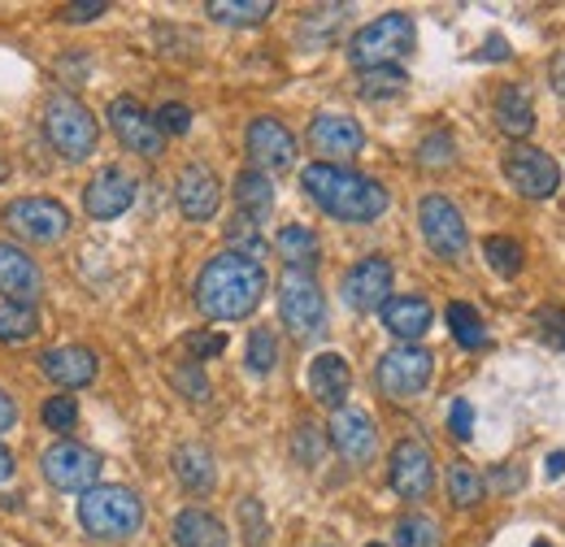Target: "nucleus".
<instances>
[{"label": "nucleus", "mask_w": 565, "mask_h": 547, "mask_svg": "<svg viewBox=\"0 0 565 547\" xmlns=\"http://www.w3.org/2000/svg\"><path fill=\"white\" fill-rule=\"evenodd\" d=\"M143 522V504L127 486H92L78 500V526L92 539H131Z\"/></svg>", "instance_id": "nucleus-3"}, {"label": "nucleus", "mask_w": 565, "mask_h": 547, "mask_svg": "<svg viewBox=\"0 0 565 547\" xmlns=\"http://www.w3.org/2000/svg\"><path fill=\"white\" fill-rule=\"evenodd\" d=\"M396 547H439V526L430 517H401L396 522Z\"/></svg>", "instance_id": "nucleus-36"}, {"label": "nucleus", "mask_w": 565, "mask_h": 547, "mask_svg": "<svg viewBox=\"0 0 565 547\" xmlns=\"http://www.w3.org/2000/svg\"><path fill=\"white\" fill-rule=\"evenodd\" d=\"M174 544L179 547H226L222 522L205 508H183L174 517Z\"/></svg>", "instance_id": "nucleus-26"}, {"label": "nucleus", "mask_w": 565, "mask_h": 547, "mask_svg": "<svg viewBox=\"0 0 565 547\" xmlns=\"http://www.w3.org/2000/svg\"><path fill=\"white\" fill-rule=\"evenodd\" d=\"M430 322H435V313L423 296H392L383 304V326L401 343H418L430 331Z\"/></svg>", "instance_id": "nucleus-22"}, {"label": "nucleus", "mask_w": 565, "mask_h": 547, "mask_svg": "<svg viewBox=\"0 0 565 547\" xmlns=\"http://www.w3.org/2000/svg\"><path fill=\"white\" fill-rule=\"evenodd\" d=\"M540 326H544V335H548V340L565 343V313L562 309H544V313H540Z\"/></svg>", "instance_id": "nucleus-47"}, {"label": "nucleus", "mask_w": 565, "mask_h": 547, "mask_svg": "<svg viewBox=\"0 0 565 547\" xmlns=\"http://www.w3.org/2000/svg\"><path fill=\"white\" fill-rule=\"evenodd\" d=\"M495 127L513 139H526L535 131V105H531V92L522 83H509L495 96Z\"/></svg>", "instance_id": "nucleus-24"}, {"label": "nucleus", "mask_w": 565, "mask_h": 547, "mask_svg": "<svg viewBox=\"0 0 565 547\" xmlns=\"http://www.w3.org/2000/svg\"><path fill=\"white\" fill-rule=\"evenodd\" d=\"M409 49H414V18L409 13H383V18L365 22L349 40V57L356 69L396 66Z\"/></svg>", "instance_id": "nucleus-4"}, {"label": "nucleus", "mask_w": 565, "mask_h": 547, "mask_svg": "<svg viewBox=\"0 0 565 547\" xmlns=\"http://www.w3.org/2000/svg\"><path fill=\"white\" fill-rule=\"evenodd\" d=\"M349 387H353V369H349V361L340 352L313 356V365H309V392H313L318 405L340 412L344 400H349Z\"/></svg>", "instance_id": "nucleus-20"}, {"label": "nucleus", "mask_w": 565, "mask_h": 547, "mask_svg": "<svg viewBox=\"0 0 565 547\" xmlns=\"http://www.w3.org/2000/svg\"><path fill=\"white\" fill-rule=\"evenodd\" d=\"M387 479H392V491H396L401 500H426L430 486H435V461H430L426 443H418V439H401V443L392 448Z\"/></svg>", "instance_id": "nucleus-13"}, {"label": "nucleus", "mask_w": 565, "mask_h": 547, "mask_svg": "<svg viewBox=\"0 0 565 547\" xmlns=\"http://www.w3.org/2000/svg\"><path fill=\"white\" fill-rule=\"evenodd\" d=\"M174 474H179V482H183L192 495H205V491H213V479H217L213 452L205 443H179V448H174Z\"/></svg>", "instance_id": "nucleus-25"}, {"label": "nucleus", "mask_w": 565, "mask_h": 547, "mask_svg": "<svg viewBox=\"0 0 565 547\" xmlns=\"http://www.w3.org/2000/svg\"><path fill=\"white\" fill-rule=\"evenodd\" d=\"M344 300L356 313H374L392 300V261L383 257H361L353 270L344 274Z\"/></svg>", "instance_id": "nucleus-14"}, {"label": "nucleus", "mask_w": 565, "mask_h": 547, "mask_svg": "<svg viewBox=\"0 0 565 547\" xmlns=\"http://www.w3.org/2000/svg\"><path fill=\"white\" fill-rule=\"evenodd\" d=\"M13 426H18V405H13V396L0 392V435L13 430Z\"/></svg>", "instance_id": "nucleus-48"}, {"label": "nucleus", "mask_w": 565, "mask_h": 547, "mask_svg": "<svg viewBox=\"0 0 565 547\" xmlns=\"http://www.w3.org/2000/svg\"><path fill=\"white\" fill-rule=\"evenodd\" d=\"M300 187H305V196L313 205L322 208L327 217H335V222L365 226V222H374V217L387 213V187L374 183V179H365V174H356L349 165L313 161V165L300 170Z\"/></svg>", "instance_id": "nucleus-1"}, {"label": "nucleus", "mask_w": 565, "mask_h": 547, "mask_svg": "<svg viewBox=\"0 0 565 547\" xmlns=\"http://www.w3.org/2000/svg\"><path fill=\"white\" fill-rule=\"evenodd\" d=\"M448 331H452V340L461 343V347H483L488 343V331H483V318H479V309H470V304H461V300H452L448 304Z\"/></svg>", "instance_id": "nucleus-32"}, {"label": "nucleus", "mask_w": 565, "mask_h": 547, "mask_svg": "<svg viewBox=\"0 0 565 547\" xmlns=\"http://www.w3.org/2000/svg\"><path fill=\"white\" fill-rule=\"evenodd\" d=\"M275 248H279V257L287 261V270H309L313 261H318V235L309 230V226H282L279 235H275Z\"/></svg>", "instance_id": "nucleus-28"}, {"label": "nucleus", "mask_w": 565, "mask_h": 547, "mask_svg": "<svg viewBox=\"0 0 565 547\" xmlns=\"http://www.w3.org/2000/svg\"><path fill=\"white\" fill-rule=\"evenodd\" d=\"M275 361H279V343H275V335H270L266 326H257V331L248 335V369H253V374H270Z\"/></svg>", "instance_id": "nucleus-38"}, {"label": "nucleus", "mask_w": 565, "mask_h": 547, "mask_svg": "<svg viewBox=\"0 0 565 547\" xmlns=\"http://www.w3.org/2000/svg\"><path fill=\"white\" fill-rule=\"evenodd\" d=\"M40 470H44V479L53 482L57 491H92L96 479H100V457L92 448H83V443L62 439V443H53L44 452Z\"/></svg>", "instance_id": "nucleus-11"}, {"label": "nucleus", "mask_w": 565, "mask_h": 547, "mask_svg": "<svg viewBox=\"0 0 565 547\" xmlns=\"http://www.w3.org/2000/svg\"><path fill=\"white\" fill-rule=\"evenodd\" d=\"M0 291H4V300H13V304H35L40 291H44L40 266H35L22 248H13V244H0Z\"/></svg>", "instance_id": "nucleus-19"}, {"label": "nucleus", "mask_w": 565, "mask_h": 547, "mask_svg": "<svg viewBox=\"0 0 565 547\" xmlns=\"http://www.w3.org/2000/svg\"><path fill=\"white\" fill-rule=\"evenodd\" d=\"M553 87H557V96H565V53L553 57Z\"/></svg>", "instance_id": "nucleus-50"}, {"label": "nucleus", "mask_w": 565, "mask_h": 547, "mask_svg": "<svg viewBox=\"0 0 565 547\" xmlns=\"http://www.w3.org/2000/svg\"><path fill=\"white\" fill-rule=\"evenodd\" d=\"M4 226L26 244H57L71 230V213L49 196H22L4 208Z\"/></svg>", "instance_id": "nucleus-9"}, {"label": "nucleus", "mask_w": 565, "mask_h": 547, "mask_svg": "<svg viewBox=\"0 0 565 547\" xmlns=\"http://www.w3.org/2000/svg\"><path fill=\"white\" fill-rule=\"evenodd\" d=\"M262 222H253V217H244V213H235V222L226 226V239L235 244L231 253H239V257H262V230H257Z\"/></svg>", "instance_id": "nucleus-35"}, {"label": "nucleus", "mask_w": 565, "mask_h": 547, "mask_svg": "<svg viewBox=\"0 0 565 547\" xmlns=\"http://www.w3.org/2000/svg\"><path fill=\"white\" fill-rule=\"evenodd\" d=\"M40 421H44L49 430H74V421H78L74 396H53V400L40 409Z\"/></svg>", "instance_id": "nucleus-40"}, {"label": "nucleus", "mask_w": 565, "mask_h": 547, "mask_svg": "<svg viewBox=\"0 0 565 547\" xmlns=\"http://www.w3.org/2000/svg\"><path fill=\"white\" fill-rule=\"evenodd\" d=\"M535 547H548V544H535Z\"/></svg>", "instance_id": "nucleus-55"}, {"label": "nucleus", "mask_w": 565, "mask_h": 547, "mask_svg": "<svg viewBox=\"0 0 565 547\" xmlns=\"http://www.w3.org/2000/svg\"><path fill=\"white\" fill-rule=\"evenodd\" d=\"M370 547H383V544H370Z\"/></svg>", "instance_id": "nucleus-54"}, {"label": "nucleus", "mask_w": 565, "mask_h": 547, "mask_svg": "<svg viewBox=\"0 0 565 547\" xmlns=\"http://www.w3.org/2000/svg\"><path fill=\"white\" fill-rule=\"evenodd\" d=\"M423 165H452V139L448 136H430V139H423V157H418Z\"/></svg>", "instance_id": "nucleus-44"}, {"label": "nucleus", "mask_w": 565, "mask_h": 547, "mask_svg": "<svg viewBox=\"0 0 565 547\" xmlns=\"http://www.w3.org/2000/svg\"><path fill=\"white\" fill-rule=\"evenodd\" d=\"M331 443H335V452H340L344 461L365 465V461L374 457V448H379V430H374L370 412H361V409L335 412V417H331Z\"/></svg>", "instance_id": "nucleus-18"}, {"label": "nucleus", "mask_w": 565, "mask_h": 547, "mask_svg": "<svg viewBox=\"0 0 565 547\" xmlns=\"http://www.w3.org/2000/svg\"><path fill=\"white\" fill-rule=\"evenodd\" d=\"M448 430H452L457 439H470V435H475V409H470V400H452V409H448Z\"/></svg>", "instance_id": "nucleus-45"}, {"label": "nucleus", "mask_w": 565, "mask_h": 547, "mask_svg": "<svg viewBox=\"0 0 565 547\" xmlns=\"http://www.w3.org/2000/svg\"><path fill=\"white\" fill-rule=\"evenodd\" d=\"M109 4L105 0H87V4H66L62 13H66V22H92V18H100Z\"/></svg>", "instance_id": "nucleus-46"}, {"label": "nucleus", "mask_w": 565, "mask_h": 547, "mask_svg": "<svg viewBox=\"0 0 565 547\" xmlns=\"http://www.w3.org/2000/svg\"><path fill=\"white\" fill-rule=\"evenodd\" d=\"M405 87H409V74L401 66L361 69V78H356V92H361L365 100H392V96H401Z\"/></svg>", "instance_id": "nucleus-30"}, {"label": "nucleus", "mask_w": 565, "mask_h": 547, "mask_svg": "<svg viewBox=\"0 0 565 547\" xmlns=\"http://www.w3.org/2000/svg\"><path fill=\"white\" fill-rule=\"evenodd\" d=\"M188 352H192V361L201 365V361H210V356H222L226 352V335H188Z\"/></svg>", "instance_id": "nucleus-43"}, {"label": "nucleus", "mask_w": 565, "mask_h": 547, "mask_svg": "<svg viewBox=\"0 0 565 547\" xmlns=\"http://www.w3.org/2000/svg\"><path fill=\"white\" fill-rule=\"evenodd\" d=\"M4 179H9V165H4V161H0V183H4Z\"/></svg>", "instance_id": "nucleus-53"}, {"label": "nucleus", "mask_w": 565, "mask_h": 547, "mask_svg": "<svg viewBox=\"0 0 565 547\" xmlns=\"http://www.w3.org/2000/svg\"><path fill=\"white\" fill-rule=\"evenodd\" d=\"M291 448H296V457H300L305 465H318V457H322V439H318V430H313L309 421L296 430V443H291Z\"/></svg>", "instance_id": "nucleus-42"}, {"label": "nucleus", "mask_w": 565, "mask_h": 547, "mask_svg": "<svg viewBox=\"0 0 565 547\" xmlns=\"http://www.w3.org/2000/svg\"><path fill=\"white\" fill-rule=\"evenodd\" d=\"M483 253H488V266H492L495 274H504V278H513V274L522 270V244L509 239V235H492V239L483 244Z\"/></svg>", "instance_id": "nucleus-34"}, {"label": "nucleus", "mask_w": 565, "mask_h": 547, "mask_svg": "<svg viewBox=\"0 0 565 547\" xmlns=\"http://www.w3.org/2000/svg\"><path fill=\"white\" fill-rule=\"evenodd\" d=\"M235 205H239L244 217H253V222L270 217V208H275V183H270V174L244 170V174L235 179Z\"/></svg>", "instance_id": "nucleus-27"}, {"label": "nucleus", "mask_w": 565, "mask_h": 547, "mask_svg": "<svg viewBox=\"0 0 565 547\" xmlns=\"http://www.w3.org/2000/svg\"><path fill=\"white\" fill-rule=\"evenodd\" d=\"M483 57H488V62H504V57H509V49H504V40H500V35H492V40H488Z\"/></svg>", "instance_id": "nucleus-49"}, {"label": "nucleus", "mask_w": 565, "mask_h": 547, "mask_svg": "<svg viewBox=\"0 0 565 547\" xmlns=\"http://www.w3.org/2000/svg\"><path fill=\"white\" fill-rule=\"evenodd\" d=\"M418 226H423V239L430 244V253L444 257V261H457L466 253V244H470L466 217L448 196H426L418 205Z\"/></svg>", "instance_id": "nucleus-10"}, {"label": "nucleus", "mask_w": 565, "mask_h": 547, "mask_svg": "<svg viewBox=\"0 0 565 547\" xmlns=\"http://www.w3.org/2000/svg\"><path fill=\"white\" fill-rule=\"evenodd\" d=\"M109 127H114V136H118L122 148H131L140 157H161L166 152V136H161L157 118L143 109L140 100H131V96H118L109 105Z\"/></svg>", "instance_id": "nucleus-12"}, {"label": "nucleus", "mask_w": 565, "mask_h": 547, "mask_svg": "<svg viewBox=\"0 0 565 547\" xmlns=\"http://www.w3.org/2000/svg\"><path fill=\"white\" fill-rule=\"evenodd\" d=\"M170 383H174V392L188 396V400H210V378H205V369H201L196 361L174 365V369H170Z\"/></svg>", "instance_id": "nucleus-37"}, {"label": "nucleus", "mask_w": 565, "mask_h": 547, "mask_svg": "<svg viewBox=\"0 0 565 547\" xmlns=\"http://www.w3.org/2000/svg\"><path fill=\"white\" fill-rule=\"evenodd\" d=\"M309 143L331 165H340V161H349V157H356L365 148V136H361V127H356L353 118H344V114H318L313 127H309Z\"/></svg>", "instance_id": "nucleus-17"}, {"label": "nucleus", "mask_w": 565, "mask_h": 547, "mask_svg": "<svg viewBox=\"0 0 565 547\" xmlns=\"http://www.w3.org/2000/svg\"><path fill=\"white\" fill-rule=\"evenodd\" d=\"M205 13L226 26H253V22H266L275 13V4L270 0H210Z\"/></svg>", "instance_id": "nucleus-29"}, {"label": "nucleus", "mask_w": 565, "mask_h": 547, "mask_svg": "<svg viewBox=\"0 0 565 547\" xmlns=\"http://www.w3.org/2000/svg\"><path fill=\"white\" fill-rule=\"evenodd\" d=\"M217 201H222V187H217L210 165H196V161L183 165V174H179V208H183V217L188 222H210L217 213Z\"/></svg>", "instance_id": "nucleus-21"}, {"label": "nucleus", "mask_w": 565, "mask_h": 547, "mask_svg": "<svg viewBox=\"0 0 565 547\" xmlns=\"http://www.w3.org/2000/svg\"><path fill=\"white\" fill-rule=\"evenodd\" d=\"M266 266L239 253H217L196 278V304L213 322H239L248 318L266 296Z\"/></svg>", "instance_id": "nucleus-2"}, {"label": "nucleus", "mask_w": 565, "mask_h": 547, "mask_svg": "<svg viewBox=\"0 0 565 547\" xmlns=\"http://www.w3.org/2000/svg\"><path fill=\"white\" fill-rule=\"evenodd\" d=\"M136 201V179L127 174V170H118V165H105L92 183H87V192H83V208H87V217H96V222H114V217H122L127 208Z\"/></svg>", "instance_id": "nucleus-15"}, {"label": "nucleus", "mask_w": 565, "mask_h": 547, "mask_svg": "<svg viewBox=\"0 0 565 547\" xmlns=\"http://www.w3.org/2000/svg\"><path fill=\"white\" fill-rule=\"evenodd\" d=\"M44 136L49 143L66 157V161H83L96 152V139H100V127L92 118V109L74 96H53L44 105Z\"/></svg>", "instance_id": "nucleus-5"}, {"label": "nucleus", "mask_w": 565, "mask_h": 547, "mask_svg": "<svg viewBox=\"0 0 565 547\" xmlns=\"http://www.w3.org/2000/svg\"><path fill=\"white\" fill-rule=\"evenodd\" d=\"M430 374H435V356L418 343H401V347L383 352V361L374 369V383L387 400H414L430 387Z\"/></svg>", "instance_id": "nucleus-7"}, {"label": "nucleus", "mask_w": 565, "mask_h": 547, "mask_svg": "<svg viewBox=\"0 0 565 547\" xmlns=\"http://www.w3.org/2000/svg\"><path fill=\"white\" fill-rule=\"evenodd\" d=\"M544 470H548V479H562V474H565V452H553Z\"/></svg>", "instance_id": "nucleus-51"}, {"label": "nucleus", "mask_w": 565, "mask_h": 547, "mask_svg": "<svg viewBox=\"0 0 565 547\" xmlns=\"http://www.w3.org/2000/svg\"><path fill=\"white\" fill-rule=\"evenodd\" d=\"M248 157H253V170L270 174V170H287L296 161V139L282 127L279 118H253L248 122Z\"/></svg>", "instance_id": "nucleus-16"}, {"label": "nucleus", "mask_w": 565, "mask_h": 547, "mask_svg": "<svg viewBox=\"0 0 565 547\" xmlns=\"http://www.w3.org/2000/svg\"><path fill=\"white\" fill-rule=\"evenodd\" d=\"M152 118H157L161 136H188V131H192V109H188V105H174V100H170V105H161Z\"/></svg>", "instance_id": "nucleus-41"}, {"label": "nucleus", "mask_w": 565, "mask_h": 547, "mask_svg": "<svg viewBox=\"0 0 565 547\" xmlns=\"http://www.w3.org/2000/svg\"><path fill=\"white\" fill-rule=\"evenodd\" d=\"M279 318L296 340H318L327 331V300L309 270H287L279 278Z\"/></svg>", "instance_id": "nucleus-6"}, {"label": "nucleus", "mask_w": 565, "mask_h": 547, "mask_svg": "<svg viewBox=\"0 0 565 547\" xmlns=\"http://www.w3.org/2000/svg\"><path fill=\"white\" fill-rule=\"evenodd\" d=\"M40 369L57 387H87L96 378V356L87 347H49L40 356Z\"/></svg>", "instance_id": "nucleus-23"}, {"label": "nucleus", "mask_w": 565, "mask_h": 547, "mask_svg": "<svg viewBox=\"0 0 565 547\" xmlns=\"http://www.w3.org/2000/svg\"><path fill=\"white\" fill-rule=\"evenodd\" d=\"M448 495H452L457 508H475V504L483 500V479H479V470L466 465V461H452V465H448Z\"/></svg>", "instance_id": "nucleus-33"}, {"label": "nucleus", "mask_w": 565, "mask_h": 547, "mask_svg": "<svg viewBox=\"0 0 565 547\" xmlns=\"http://www.w3.org/2000/svg\"><path fill=\"white\" fill-rule=\"evenodd\" d=\"M504 179L513 183L518 196H526V201H548V196L562 187V165H557V157H548L544 148L513 143V148L504 152Z\"/></svg>", "instance_id": "nucleus-8"}, {"label": "nucleus", "mask_w": 565, "mask_h": 547, "mask_svg": "<svg viewBox=\"0 0 565 547\" xmlns=\"http://www.w3.org/2000/svg\"><path fill=\"white\" fill-rule=\"evenodd\" d=\"M239 522H244V539L248 547H262L266 544V535H270V526H266V508H262V500H239Z\"/></svg>", "instance_id": "nucleus-39"}, {"label": "nucleus", "mask_w": 565, "mask_h": 547, "mask_svg": "<svg viewBox=\"0 0 565 547\" xmlns=\"http://www.w3.org/2000/svg\"><path fill=\"white\" fill-rule=\"evenodd\" d=\"M9 474H13V457H9V448L0 443V482L9 479Z\"/></svg>", "instance_id": "nucleus-52"}, {"label": "nucleus", "mask_w": 565, "mask_h": 547, "mask_svg": "<svg viewBox=\"0 0 565 547\" xmlns=\"http://www.w3.org/2000/svg\"><path fill=\"white\" fill-rule=\"evenodd\" d=\"M35 331H40L35 304H13V300L0 304V343H26Z\"/></svg>", "instance_id": "nucleus-31"}]
</instances>
